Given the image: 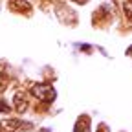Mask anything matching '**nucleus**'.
Returning <instances> with one entry per match:
<instances>
[{
    "label": "nucleus",
    "instance_id": "nucleus-9",
    "mask_svg": "<svg viewBox=\"0 0 132 132\" xmlns=\"http://www.w3.org/2000/svg\"><path fill=\"white\" fill-rule=\"evenodd\" d=\"M0 132H2V127H0Z\"/></svg>",
    "mask_w": 132,
    "mask_h": 132
},
{
    "label": "nucleus",
    "instance_id": "nucleus-7",
    "mask_svg": "<svg viewBox=\"0 0 132 132\" xmlns=\"http://www.w3.org/2000/svg\"><path fill=\"white\" fill-rule=\"evenodd\" d=\"M7 88V77L0 72V94H4V90Z\"/></svg>",
    "mask_w": 132,
    "mask_h": 132
},
{
    "label": "nucleus",
    "instance_id": "nucleus-1",
    "mask_svg": "<svg viewBox=\"0 0 132 132\" xmlns=\"http://www.w3.org/2000/svg\"><path fill=\"white\" fill-rule=\"evenodd\" d=\"M29 94L35 99H39L40 103H46V105L53 103L57 99L55 88L52 85H48V82H33V85L29 86Z\"/></svg>",
    "mask_w": 132,
    "mask_h": 132
},
{
    "label": "nucleus",
    "instance_id": "nucleus-6",
    "mask_svg": "<svg viewBox=\"0 0 132 132\" xmlns=\"http://www.w3.org/2000/svg\"><path fill=\"white\" fill-rule=\"evenodd\" d=\"M123 11H125V16L128 20H132V0H128V2L123 4Z\"/></svg>",
    "mask_w": 132,
    "mask_h": 132
},
{
    "label": "nucleus",
    "instance_id": "nucleus-4",
    "mask_svg": "<svg viewBox=\"0 0 132 132\" xmlns=\"http://www.w3.org/2000/svg\"><path fill=\"white\" fill-rule=\"evenodd\" d=\"M9 7L19 11V13H29L31 11V4L26 0H9Z\"/></svg>",
    "mask_w": 132,
    "mask_h": 132
},
{
    "label": "nucleus",
    "instance_id": "nucleus-5",
    "mask_svg": "<svg viewBox=\"0 0 132 132\" xmlns=\"http://www.w3.org/2000/svg\"><path fill=\"white\" fill-rule=\"evenodd\" d=\"M73 132H90V118L88 116H79V119L73 125Z\"/></svg>",
    "mask_w": 132,
    "mask_h": 132
},
{
    "label": "nucleus",
    "instance_id": "nucleus-2",
    "mask_svg": "<svg viewBox=\"0 0 132 132\" xmlns=\"http://www.w3.org/2000/svg\"><path fill=\"white\" fill-rule=\"evenodd\" d=\"M0 127H2V132H22V130L33 128L31 123H26L22 119H6L0 123Z\"/></svg>",
    "mask_w": 132,
    "mask_h": 132
},
{
    "label": "nucleus",
    "instance_id": "nucleus-8",
    "mask_svg": "<svg viewBox=\"0 0 132 132\" xmlns=\"http://www.w3.org/2000/svg\"><path fill=\"white\" fill-rule=\"evenodd\" d=\"M9 112H11V106H9L6 101L0 99V114H9Z\"/></svg>",
    "mask_w": 132,
    "mask_h": 132
},
{
    "label": "nucleus",
    "instance_id": "nucleus-3",
    "mask_svg": "<svg viewBox=\"0 0 132 132\" xmlns=\"http://www.w3.org/2000/svg\"><path fill=\"white\" fill-rule=\"evenodd\" d=\"M29 106V99H28V94L24 90H16L15 95H13V108L19 112V114H24Z\"/></svg>",
    "mask_w": 132,
    "mask_h": 132
}]
</instances>
